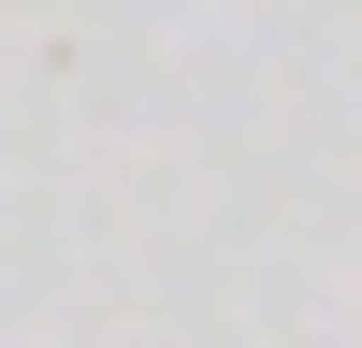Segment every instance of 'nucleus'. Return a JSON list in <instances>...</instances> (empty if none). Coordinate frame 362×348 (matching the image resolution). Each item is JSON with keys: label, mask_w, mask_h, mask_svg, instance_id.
<instances>
[]
</instances>
